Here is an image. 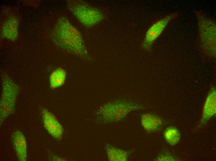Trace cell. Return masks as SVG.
I'll return each instance as SVG.
<instances>
[{"mask_svg": "<svg viewBox=\"0 0 216 161\" xmlns=\"http://www.w3.org/2000/svg\"><path fill=\"white\" fill-rule=\"evenodd\" d=\"M58 42L62 47L83 58L88 55L81 34L78 30L65 18H61L56 28Z\"/></svg>", "mask_w": 216, "mask_h": 161, "instance_id": "cell-1", "label": "cell"}, {"mask_svg": "<svg viewBox=\"0 0 216 161\" xmlns=\"http://www.w3.org/2000/svg\"><path fill=\"white\" fill-rule=\"evenodd\" d=\"M197 20L198 34L196 43L204 54L209 57H216V21L207 16L202 11H195Z\"/></svg>", "mask_w": 216, "mask_h": 161, "instance_id": "cell-2", "label": "cell"}, {"mask_svg": "<svg viewBox=\"0 0 216 161\" xmlns=\"http://www.w3.org/2000/svg\"><path fill=\"white\" fill-rule=\"evenodd\" d=\"M141 108L140 105L136 103L118 100L104 104L97 114L103 122L112 123L120 120L131 111Z\"/></svg>", "mask_w": 216, "mask_h": 161, "instance_id": "cell-3", "label": "cell"}, {"mask_svg": "<svg viewBox=\"0 0 216 161\" xmlns=\"http://www.w3.org/2000/svg\"><path fill=\"white\" fill-rule=\"evenodd\" d=\"M2 91L0 102V125L15 110L16 103L19 94L18 85L7 74L2 78Z\"/></svg>", "mask_w": 216, "mask_h": 161, "instance_id": "cell-4", "label": "cell"}, {"mask_svg": "<svg viewBox=\"0 0 216 161\" xmlns=\"http://www.w3.org/2000/svg\"><path fill=\"white\" fill-rule=\"evenodd\" d=\"M69 7L76 18L86 27L98 24L104 18L99 10L81 2L71 1L69 3Z\"/></svg>", "mask_w": 216, "mask_h": 161, "instance_id": "cell-5", "label": "cell"}, {"mask_svg": "<svg viewBox=\"0 0 216 161\" xmlns=\"http://www.w3.org/2000/svg\"><path fill=\"white\" fill-rule=\"evenodd\" d=\"M178 12L169 14L158 20L149 28L145 35L143 47L146 50H150L153 44L161 34L169 22L178 17Z\"/></svg>", "mask_w": 216, "mask_h": 161, "instance_id": "cell-6", "label": "cell"}, {"mask_svg": "<svg viewBox=\"0 0 216 161\" xmlns=\"http://www.w3.org/2000/svg\"><path fill=\"white\" fill-rule=\"evenodd\" d=\"M42 114L44 126L48 133L56 139H61L63 128L54 115L45 108L42 110Z\"/></svg>", "mask_w": 216, "mask_h": 161, "instance_id": "cell-7", "label": "cell"}, {"mask_svg": "<svg viewBox=\"0 0 216 161\" xmlns=\"http://www.w3.org/2000/svg\"><path fill=\"white\" fill-rule=\"evenodd\" d=\"M216 94L215 88L210 90L204 106L202 115L199 124V127L205 124L216 114Z\"/></svg>", "mask_w": 216, "mask_h": 161, "instance_id": "cell-8", "label": "cell"}, {"mask_svg": "<svg viewBox=\"0 0 216 161\" xmlns=\"http://www.w3.org/2000/svg\"><path fill=\"white\" fill-rule=\"evenodd\" d=\"M12 141L19 160L20 161H26L27 145L24 135L20 131H16L12 135Z\"/></svg>", "mask_w": 216, "mask_h": 161, "instance_id": "cell-9", "label": "cell"}, {"mask_svg": "<svg viewBox=\"0 0 216 161\" xmlns=\"http://www.w3.org/2000/svg\"><path fill=\"white\" fill-rule=\"evenodd\" d=\"M141 123L144 129L149 133L154 132L159 130L162 127L163 123L158 116L150 113L142 114Z\"/></svg>", "mask_w": 216, "mask_h": 161, "instance_id": "cell-10", "label": "cell"}, {"mask_svg": "<svg viewBox=\"0 0 216 161\" xmlns=\"http://www.w3.org/2000/svg\"><path fill=\"white\" fill-rule=\"evenodd\" d=\"M19 21L15 17L9 19L4 24L2 34L5 37L13 41L16 40L18 35Z\"/></svg>", "mask_w": 216, "mask_h": 161, "instance_id": "cell-11", "label": "cell"}, {"mask_svg": "<svg viewBox=\"0 0 216 161\" xmlns=\"http://www.w3.org/2000/svg\"><path fill=\"white\" fill-rule=\"evenodd\" d=\"M109 160L111 161H126L128 157L127 151L117 148L109 145L105 147Z\"/></svg>", "mask_w": 216, "mask_h": 161, "instance_id": "cell-12", "label": "cell"}, {"mask_svg": "<svg viewBox=\"0 0 216 161\" xmlns=\"http://www.w3.org/2000/svg\"><path fill=\"white\" fill-rule=\"evenodd\" d=\"M65 71L61 68H58L52 72L49 78L51 88L54 89L62 85L65 83L66 77Z\"/></svg>", "mask_w": 216, "mask_h": 161, "instance_id": "cell-13", "label": "cell"}, {"mask_svg": "<svg viewBox=\"0 0 216 161\" xmlns=\"http://www.w3.org/2000/svg\"><path fill=\"white\" fill-rule=\"evenodd\" d=\"M164 135L166 141L173 146L177 144L180 138L179 131L176 128L173 126L167 128L164 131Z\"/></svg>", "mask_w": 216, "mask_h": 161, "instance_id": "cell-14", "label": "cell"}]
</instances>
